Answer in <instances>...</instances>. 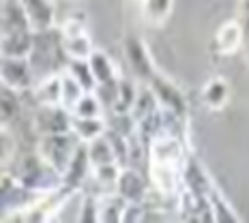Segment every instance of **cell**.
<instances>
[{
  "instance_id": "1",
  "label": "cell",
  "mask_w": 249,
  "mask_h": 223,
  "mask_svg": "<svg viewBox=\"0 0 249 223\" xmlns=\"http://www.w3.org/2000/svg\"><path fill=\"white\" fill-rule=\"evenodd\" d=\"M28 60H30V67H33V73L37 82L45 80L50 75H56L54 71L69 62V56L65 51L62 30H56L54 26L45 30H35L33 51H30Z\"/></svg>"
},
{
  "instance_id": "2",
  "label": "cell",
  "mask_w": 249,
  "mask_h": 223,
  "mask_svg": "<svg viewBox=\"0 0 249 223\" xmlns=\"http://www.w3.org/2000/svg\"><path fill=\"white\" fill-rule=\"evenodd\" d=\"M7 172H11L24 187L41 195L52 193L62 187V174L56 168H52L39 153L15 157L11 170H7Z\"/></svg>"
},
{
  "instance_id": "3",
  "label": "cell",
  "mask_w": 249,
  "mask_h": 223,
  "mask_svg": "<svg viewBox=\"0 0 249 223\" xmlns=\"http://www.w3.org/2000/svg\"><path fill=\"white\" fill-rule=\"evenodd\" d=\"M82 139L73 131L65 133H52V136H41L37 144V153L48 161L52 168H56L60 174L67 172L75 150L80 148Z\"/></svg>"
},
{
  "instance_id": "4",
  "label": "cell",
  "mask_w": 249,
  "mask_h": 223,
  "mask_svg": "<svg viewBox=\"0 0 249 223\" xmlns=\"http://www.w3.org/2000/svg\"><path fill=\"white\" fill-rule=\"evenodd\" d=\"M73 114L62 105H39L33 118V127L37 136H52V133L71 131Z\"/></svg>"
},
{
  "instance_id": "5",
  "label": "cell",
  "mask_w": 249,
  "mask_h": 223,
  "mask_svg": "<svg viewBox=\"0 0 249 223\" xmlns=\"http://www.w3.org/2000/svg\"><path fill=\"white\" fill-rule=\"evenodd\" d=\"M0 80H2V86L15 88V90H30L37 80H35L33 67H30L28 58H9V56H2V62H0Z\"/></svg>"
},
{
  "instance_id": "6",
  "label": "cell",
  "mask_w": 249,
  "mask_h": 223,
  "mask_svg": "<svg viewBox=\"0 0 249 223\" xmlns=\"http://www.w3.org/2000/svg\"><path fill=\"white\" fill-rule=\"evenodd\" d=\"M148 86H150V90L155 92V97H157V101H159L161 107L172 110L176 114H180V116L187 114V101H185L183 92H180L170 80H165V77L155 73L153 77H150Z\"/></svg>"
},
{
  "instance_id": "7",
  "label": "cell",
  "mask_w": 249,
  "mask_h": 223,
  "mask_svg": "<svg viewBox=\"0 0 249 223\" xmlns=\"http://www.w3.org/2000/svg\"><path fill=\"white\" fill-rule=\"evenodd\" d=\"M24 30H33L30 17L22 7L19 0H2L0 2V33L11 34V33H24Z\"/></svg>"
},
{
  "instance_id": "8",
  "label": "cell",
  "mask_w": 249,
  "mask_h": 223,
  "mask_svg": "<svg viewBox=\"0 0 249 223\" xmlns=\"http://www.w3.org/2000/svg\"><path fill=\"white\" fill-rule=\"evenodd\" d=\"M90 168H92V161H90V154H88V146H86V142H82L80 148L75 150L67 172L62 174V187H67V189H71V191H80L82 183H84L88 178V174L92 172Z\"/></svg>"
},
{
  "instance_id": "9",
  "label": "cell",
  "mask_w": 249,
  "mask_h": 223,
  "mask_svg": "<svg viewBox=\"0 0 249 223\" xmlns=\"http://www.w3.org/2000/svg\"><path fill=\"white\" fill-rule=\"evenodd\" d=\"M124 56H127V62L131 65L133 73L140 80L150 82V77L155 75V69L153 62H150L148 50L144 48V43L138 37H127V41H124Z\"/></svg>"
},
{
  "instance_id": "10",
  "label": "cell",
  "mask_w": 249,
  "mask_h": 223,
  "mask_svg": "<svg viewBox=\"0 0 249 223\" xmlns=\"http://www.w3.org/2000/svg\"><path fill=\"white\" fill-rule=\"evenodd\" d=\"M116 193L123 195L127 202H144V195H146V180L142 178L138 168L124 165L121 170V176H118V183H116Z\"/></svg>"
},
{
  "instance_id": "11",
  "label": "cell",
  "mask_w": 249,
  "mask_h": 223,
  "mask_svg": "<svg viewBox=\"0 0 249 223\" xmlns=\"http://www.w3.org/2000/svg\"><path fill=\"white\" fill-rule=\"evenodd\" d=\"M183 187L189 189L191 193L202 195V198H209L211 191L215 189L211 183V178L206 176L204 168L196 161V159H187L183 165Z\"/></svg>"
},
{
  "instance_id": "12",
  "label": "cell",
  "mask_w": 249,
  "mask_h": 223,
  "mask_svg": "<svg viewBox=\"0 0 249 223\" xmlns=\"http://www.w3.org/2000/svg\"><path fill=\"white\" fill-rule=\"evenodd\" d=\"M33 41H35V30H24V33H11L2 34L0 39V51L2 56L9 58H28L33 51Z\"/></svg>"
},
{
  "instance_id": "13",
  "label": "cell",
  "mask_w": 249,
  "mask_h": 223,
  "mask_svg": "<svg viewBox=\"0 0 249 223\" xmlns=\"http://www.w3.org/2000/svg\"><path fill=\"white\" fill-rule=\"evenodd\" d=\"M245 41V30H243V24L241 22H226L217 30L215 34V45H217V51L219 54H234V51L243 45Z\"/></svg>"
},
{
  "instance_id": "14",
  "label": "cell",
  "mask_w": 249,
  "mask_h": 223,
  "mask_svg": "<svg viewBox=\"0 0 249 223\" xmlns=\"http://www.w3.org/2000/svg\"><path fill=\"white\" fill-rule=\"evenodd\" d=\"M33 24V30H45L54 26V0H19Z\"/></svg>"
},
{
  "instance_id": "15",
  "label": "cell",
  "mask_w": 249,
  "mask_h": 223,
  "mask_svg": "<svg viewBox=\"0 0 249 223\" xmlns=\"http://www.w3.org/2000/svg\"><path fill=\"white\" fill-rule=\"evenodd\" d=\"M22 90H15V88L2 86V127H15V122L22 118L24 105H22Z\"/></svg>"
},
{
  "instance_id": "16",
  "label": "cell",
  "mask_w": 249,
  "mask_h": 223,
  "mask_svg": "<svg viewBox=\"0 0 249 223\" xmlns=\"http://www.w3.org/2000/svg\"><path fill=\"white\" fill-rule=\"evenodd\" d=\"M37 105H60V75H50L30 88Z\"/></svg>"
},
{
  "instance_id": "17",
  "label": "cell",
  "mask_w": 249,
  "mask_h": 223,
  "mask_svg": "<svg viewBox=\"0 0 249 223\" xmlns=\"http://www.w3.org/2000/svg\"><path fill=\"white\" fill-rule=\"evenodd\" d=\"M71 131L75 133L82 142H92L95 137L103 136L107 131V122L106 118H82V116H73L71 120Z\"/></svg>"
},
{
  "instance_id": "18",
  "label": "cell",
  "mask_w": 249,
  "mask_h": 223,
  "mask_svg": "<svg viewBox=\"0 0 249 223\" xmlns=\"http://www.w3.org/2000/svg\"><path fill=\"white\" fill-rule=\"evenodd\" d=\"M127 206V200L118 195L116 191L99 195V221L112 223V221H123V212Z\"/></svg>"
},
{
  "instance_id": "19",
  "label": "cell",
  "mask_w": 249,
  "mask_h": 223,
  "mask_svg": "<svg viewBox=\"0 0 249 223\" xmlns=\"http://www.w3.org/2000/svg\"><path fill=\"white\" fill-rule=\"evenodd\" d=\"M228 95H230V88H228V82L224 77H213L211 82H206L204 88H202V99L211 107V110H219V107L226 105Z\"/></svg>"
},
{
  "instance_id": "20",
  "label": "cell",
  "mask_w": 249,
  "mask_h": 223,
  "mask_svg": "<svg viewBox=\"0 0 249 223\" xmlns=\"http://www.w3.org/2000/svg\"><path fill=\"white\" fill-rule=\"evenodd\" d=\"M67 73L73 77L86 92H92L97 88V77L92 73L88 58H71L67 62Z\"/></svg>"
},
{
  "instance_id": "21",
  "label": "cell",
  "mask_w": 249,
  "mask_h": 223,
  "mask_svg": "<svg viewBox=\"0 0 249 223\" xmlns=\"http://www.w3.org/2000/svg\"><path fill=\"white\" fill-rule=\"evenodd\" d=\"M86 146H88V154H90L92 168H95V165H103V163H114V161H116V153H114V146H112L110 137H107L106 133L99 136V137H95L92 142H88Z\"/></svg>"
},
{
  "instance_id": "22",
  "label": "cell",
  "mask_w": 249,
  "mask_h": 223,
  "mask_svg": "<svg viewBox=\"0 0 249 223\" xmlns=\"http://www.w3.org/2000/svg\"><path fill=\"white\" fill-rule=\"evenodd\" d=\"M84 88L71 77L69 73L60 75V105L67 107L69 112H73V107L77 105V101L84 97Z\"/></svg>"
},
{
  "instance_id": "23",
  "label": "cell",
  "mask_w": 249,
  "mask_h": 223,
  "mask_svg": "<svg viewBox=\"0 0 249 223\" xmlns=\"http://www.w3.org/2000/svg\"><path fill=\"white\" fill-rule=\"evenodd\" d=\"M90 69L92 73L97 77V84H101V82H110V80H116V69H114V62L110 60V56L106 54V51H92L90 58Z\"/></svg>"
},
{
  "instance_id": "24",
  "label": "cell",
  "mask_w": 249,
  "mask_h": 223,
  "mask_svg": "<svg viewBox=\"0 0 249 223\" xmlns=\"http://www.w3.org/2000/svg\"><path fill=\"white\" fill-rule=\"evenodd\" d=\"M62 37H65V34H62ZM65 51L71 60V58H90V54L95 50H92V43H90V39H88V34L82 33V34H73V37H65Z\"/></svg>"
},
{
  "instance_id": "25",
  "label": "cell",
  "mask_w": 249,
  "mask_h": 223,
  "mask_svg": "<svg viewBox=\"0 0 249 223\" xmlns=\"http://www.w3.org/2000/svg\"><path fill=\"white\" fill-rule=\"evenodd\" d=\"M123 165L121 163H103V165H95L92 168V176L99 185H103V189L107 191H116V183H118V176H121Z\"/></svg>"
},
{
  "instance_id": "26",
  "label": "cell",
  "mask_w": 249,
  "mask_h": 223,
  "mask_svg": "<svg viewBox=\"0 0 249 223\" xmlns=\"http://www.w3.org/2000/svg\"><path fill=\"white\" fill-rule=\"evenodd\" d=\"M209 202H211V210H213V221H238V215L234 212V208L228 204V200L217 189L211 191Z\"/></svg>"
},
{
  "instance_id": "27",
  "label": "cell",
  "mask_w": 249,
  "mask_h": 223,
  "mask_svg": "<svg viewBox=\"0 0 249 223\" xmlns=\"http://www.w3.org/2000/svg\"><path fill=\"white\" fill-rule=\"evenodd\" d=\"M136 101H138V90H136V86H133V82L121 80V86H118V99H116V105H114L112 112L131 114Z\"/></svg>"
},
{
  "instance_id": "28",
  "label": "cell",
  "mask_w": 249,
  "mask_h": 223,
  "mask_svg": "<svg viewBox=\"0 0 249 223\" xmlns=\"http://www.w3.org/2000/svg\"><path fill=\"white\" fill-rule=\"evenodd\" d=\"M140 2H142V11L148 22L161 24L163 19H168L174 0H140Z\"/></svg>"
},
{
  "instance_id": "29",
  "label": "cell",
  "mask_w": 249,
  "mask_h": 223,
  "mask_svg": "<svg viewBox=\"0 0 249 223\" xmlns=\"http://www.w3.org/2000/svg\"><path fill=\"white\" fill-rule=\"evenodd\" d=\"M71 114H73V116H82V118H101L103 105L95 92H84V97L77 101V105L73 107Z\"/></svg>"
},
{
  "instance_id": "30",
  "label": "cell",
  "mask_w": 249,
  "mask_h": 223,
  "mask_svg": "<svg viewBox=\"0 0 249 223\" xmlns=\"http://www.w3.org/2000/svg\"><path fill=\"white\" fill-rule=\"evenodd\" d=\"M118 86H121V80L116 77V80L101 82V84H97V88L92 92L99 97V101H101L103 107H110V110H114V105H116V99H118Z\"/></svg>"
},
{
  "instance_id": "31",
  "label": "cell",
  "mask_w": 249,
  "mask_h": 223,
  "mask_svg": "<svg viewBox=\"0 0 249 223\" xmlns=\"http://www.w3.org/2000/svg\"><path fill=\"white\" fill-rule=\"evenodd\" d=\"M80 221H99V198L97 195H84L77 212Z\"/></svg>"
},
{
  "instance_id": "32",
  "label": "cell",
  "mask_w": 249,
  "mask_h": 223,
  "mask_svg": "<svg viewBox=\"0 0 249 223\" xmlns=\"http://www.w3.org/2000/svg\"><path fill=\"white\" fill-rule=\"evenodd\" d=\"M146 206L142 202H127L124 206V212H123V223H129V221H144L146 219Z\"/></svg>"
},
{
  "instance_id": "33",
  "label": "cell",
  "mask_w": 249,
  "mask_h": 223,
  "mask_svg": "<svg viewBox=\"0 0 249 223\" xmlns=\"http://www.w3.org/2000/svg\"><path fill=\"white\" fill-rule=\"evenodd\" d=\"M241 24H243V30H245V37L249 39V13H243Z\"/></svg>"
},
{
  "instance_id": "34",
  "label": "cell",
  "mask_w": 249,
  "mask_h": 223,
  "mask_svg": "<svg viewBox=\"0 0 249 223\" xmlns=\"http://www.w3.org/2000/svg\"><path fill=\"white\" fill-rule=\"evenodd\" d=\"M241 13H249V0H243L241 2Z\"/></svg>"
},
{
  "instance_id": "35",
  "label": "cell",
  "mask_w": 249,
  "mask_h": 223,
  "mask_svg": "<svg viewBox=\"0 0 249 223\" xmlns=\"http://www.w3.org/2000/svg\"><path fill=\"white\" fill-rule=\"evenodd\" d=\"M245 54H247V62H249V41H247V50H245Z\"/></svg>"
}]
</instances>
